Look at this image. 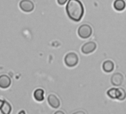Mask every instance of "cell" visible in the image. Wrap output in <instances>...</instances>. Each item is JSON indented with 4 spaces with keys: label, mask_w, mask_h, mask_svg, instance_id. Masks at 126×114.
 <instances>
[{
    "label": "cell",
    "mask_w": 126,
    "mask_h": 114,
    "mask_svg": "<svg viewBox=\"0 0 126 114\" xmlns=\"http://www.w3.org/2000/svg\"><path fill=\"white\" fill-rule=\"evenodd\" d=\"M68 17L74 22H79L84 15V7L79 0H69L66 5Z\"/></svg>",
    "instance_id": "obj_1"
},
{
    "label": "cell",
    "mask_w": 126,
    "mask_h": 114,
    "mask_svg": "<svg viewBox=\"0 0 126 114\" xmlns=\"http://www.w3.org/2000/svg\"><path fill=\"white\" fill-rule=\"evenodd\" d=\"M79 62V57L77 53L74 52L68 53L65 56V63L69 68L75 67Z\"/></svg>",
    "instance_id": "obj_2"
},
{
    "label": "cell",
    "mask_w": 126,
    "mask_h": 114,
    "mask_svg": "<svg viewBox=\"0 0 126 114\" xmlns=\"http://www.w3.org/2000/svg\"><path fill=\"white\" fill-rule=\"evenodd\" d=\"M92 34V28L88 25H82L78 28V35L82 39H88Z\"/></svg>",
    "instance_id": "obj_3"
},
{
    "label": "cell",
    "mask_w": 126,
    "mask_h": 114,
    "mask_svg": "<svg viewBox=\"0 0 126 114\" xmlns=\"http://www.w3.org/2000/svg\"><path fill=\"white\" fill-rule=\"evenodd\" d=\"M19 8L22 11L25 13H30L33 11L34 4L31 0H22L19 2Z\"/></svg>",
    "instance_id": "obj_4"
},
{
    "label": "cell",
    "mask_w": 126,
    "mask_h": 114,
    "mask_svg": "<svg viewBox=\"0 0 126 114\" xmlns=\"http://www.w3.org/2000/svg\"><path fill=\"white\" fill-rule=\"evenodd\" d=\"M96 48V44L94 42H88L82 47V53L84 54H89L93 53Z\"/></svg>",
    "instance_id": "obj_5"
},
{
    "label": "cell",
    "mask_w": 126,
    "mask_h": 114,
    "mask_svg": "<svg viewBox=\"0 0 126 114\" xmlns=\"http://www.w3.org/2000/svg\"><path fill=\"white\" fill-rule=\"evenodd\" d=\"M47 102L49 105L54 109L59 108L60 107V100L56 96L53 94H50L47 96Z\"/></svg>",
    "instance_id": "obj_6"
},
{
    "label": "cell",
    "mask_w": 126,
    "mask_h": 114,
    "mask_svg": "<svg viewBox=\"0 0 126 114\" xmlns=\"http://www.w3.org/2000/svg\"><path fill=\"white\" fill-rule=\"evenodd\" d=\"M123 80H124V76L120 73H114L113 75H112L111 79H110V82H111L112 85H115V86L121 85L123 82Z\"/></svg>",
    "instance_id": "obj_7"
},
{
    "label": "cell",
    "mask_w": 126,
    "mask_h": 114,
    "mask_svg": "<svg viewBox=\"0 0 126 114\" xmlns=\"http://www.w3.org/2000/svg\"><path fill=\"white\" fill-rule=\"evenodd\" d=\"M11 85V79L7 75H1L0 76V87L6 89L8 88Z\"/></svg>",
    "instance_id": "obj_8"
},
{
    "label": "cell",
    "mask_w": 126,
    "mask_h": 114,
    "mask_svg": "<svg viewBox=\"0 0 126 114\" xmlns=\"http://www.w3.org/2000/svg\"><path fill=\"white\" fill-rule=\"evenodd\" d=\"M102 69L106 73H110L114 69V64L110 60H107L102 64Z\"/></svg>",
    "instance_id": "obj_9"
},
{
    "label": "cell",
    "mask_w": 126,
    "mask_h": 114,
    "mask_svg": "<svg viewBox=\"0 0 126 114\" xmlns=\"http://www.w3.org/2000/svg\"><path fill=\"white\" fill-rule=\"evenodd\" d=\"M126 7V3L124 0H115L113 2V8L119 11H123Z\"/></svg>",
    "instance_id": "obj_10"
},
{
    "label": "cell",
    "mask_w": 126,
    "mask_h": 114,
    "mask_svg": "<svg viewBox=\"0 0 126 114\" xmlns=\"http://www.w3.org/2000/svg\"><path fill=\"white\" fill-rule=\"evenodd\" d=\"M44 93L45 92L42 89H40V88L36 89L33 93V97L36 101H42L44 100Z\"/></svg>",
    "instance_id": "obj_11"
},
{
    "label": "cell",
    "mask_w": 126,
    "mask_h": 114,
    "mask_svg": "<svg viewBox=\"0 0 126 114\" xmlns=\"http://www.w3.org/2000/svg\"><path fill=\"white\" fill-rule=\"evenodd\" d=\"M108 96L111 99H119V88H111L107 92Z\"/></svg>",
    "instance_id": "obj_12"
},
{
    "label": "cell",
    "mask_w": 126,
    "mask_h": 114,
    "mask_svg": "<svg viewBox=\"0 0 126 114\" xmlns=\"http://www.w3.org/2000/svg\"><path fill=\"white\" fill-rule=\"evenodd\" d=\"M11 110H12V108H11V105L10 104V103H8L6 101H4L3 105L1 108L2 113L4 114H9V113H11Z\"/></svg>",
    "instance_id": "obj_13"
},
{
    "label": "cell",
    "mask_w": 126,
    "mask_h": 114,
    "mask_svg": "<svg viewBox=\"0 0 126 114\" xmlns=\"http://www.w3.org/2000/svg\"><path fill=\"white\" fill-rule=\"evenodd\" d=\"M119 100L122 101L126 98V92L123 88H119Z\"/></svg>",
    "instance_id": "obj_14"
},
{
    "label": "cell",
    "mask_w": 126,
    "mask_h": 114,
    "mask_svg": "<svg viewBox=\"0 0 126 114\" xmlns=\"http://www.w3.org/2000/svg\"><path fill=\"white\" fill-rule=\"evenodd\" d=\"M68 1V0H57V2H58V4L60 5H65L66 3V2Z\"/></svg>",
    "instance_id": "obj_15"
},
{
    "label": "cell",
    "mask_w": 126,
    "mask_h": 114,
    "mask_svg": "<svg viewBox=\"0 0 126 114\" xmlns=\"http://www.w3.org/2000/svg\"><path fill=\"white\" fill-rule=\"evenodd\" d=\"M3 103H4V101H2V100L0 99V110H1V108H2V105H3Z\"/></svg>",
    "instance_id": "obj_16"
},
{
    "label": "cell",
    "mask_w": 126,
    "mask_h": 114,
    "mask_svg": "<svg viewBox=\"0 0 126 114\" xmlns=\"http://www.w3.org/2000/svg\"><path fill=\"white\" fill-rule=\"evenodd\" d=\"M58 113H64L62 112V111H58V112H56V114H58Z\"/></svg>",
    "instance_id": "obj_17"
}]
</instances>
